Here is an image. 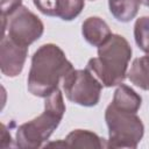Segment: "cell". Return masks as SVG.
Wrapping results in <instances>:
<instances>
[{
	"mask_svg": "<svg viewBox=\"0 0 149 149\" xmlns=\"http://www.w3.org/2000/svg\"><path fill=\"white\" fill-rule=\"evenodd\" d=\"M140 0H108V8L111 14L119 22H129L139 13Z\"/></svg>",
	"mask_w": 149,
	"mask_h": 149,
	"instance_id": "8fae6325",
	"label": "cell"
},
{
	"mask_svg": "<svg viewBox=\"0 0 149 149\" xmlns=\"http://www.w3.org/2000/svg\"><path fill=\"white\" fill-rule=\"evenodd\" d=\"M28 56V47L21 45L2 35L0 42V69L2 74L9 78L19 76L24 66Z\"/></svg>",
	"mask_w": 149,
	"mask_h": 149,
	"instance_id": "52a82bcc",
	"label": "cell"
},
{
	"mask_svg": "<svg viewBox=\"0 0 149 149\" xmlns=\"http://www.w3.org/2000/svg\"><path fill=\"white\" fill-rule=\"evenodd\" d=\"M112 104L116 108H120L122 111L137 113V111L142 105V98L130 86L122 83L118 85L116 90L114 91Z\"/></svg>",
	"mask_w": 149,
	"mask_h": 149,
	"instance_id": "9c48e42d",
	"label": "cell"
},
{
	"mask_svg": "<svg viewBox=\"0 0 149 149\" xmlns=\"http://www.w3.org/2000/svg\"><path fill=\"white\" fill-rule=\"evenodd\" d=\"M73 69L64 51L54 43L41 45L31 57L27 78L28 91L40 98H47L58 88L59 81Z\"/></svg>",
	"mask_w": 149,
	"mask_h": 149,
	"instance_id": "6da1fadb",
	"label": "cell"
},
{
	"mask_svg": "<svg viewBox=\"0 0 149 149\" xmlns=\"http://www.w3.org/2000/svg\"><path fill=\"white\" fill-rule=\"evenodd\" d=\"M63 90L71 102L93 107L100 100L102 84L88 69H72L63 79Z\"/></svg>",
	"mask_w": 149,
	"mask_h": 149,
	"instance_id": "5b68a950",
	"label": "cell"
},
{
	"mask_svg": "<svg viewBox=\"0 0 149 149\" xmlns=\"http://www.w3.org/2000/svg\"><path fill=\"white\" fill-rule=\"evenodd\" d=\"M91 1H93V0H91Z\"/></svg>",
	"mask_w": 149,
	"mask_h": 149,
	"instance_id": "ffe728a7",
	"label": "cell"
},
{
	"mask_svg": "<svg viewBox=\"0 0 149 149\" xmlns=\"http://www.w3.org/2000/svg\"><path fill=\"white\" fill-rule=\"evenodd\" d=\"M85 0H58L57 17L63 21H72L84 9Z\"/></svg>",
	"mask_w": 149,
	"mask_h": 149,
	"instance_id": "4fadbf2b",
	"label": "cell"
},
{
	"mask_svg": "<svg viewBox=\"0 0 149 149\" xmlns=\"http://www.w3.org/2000/svg\"><path fill=\"white\" fill-rule=\"evenodd\" d=\"M1 127H2V135H1V147H6V141H10L12 142V137H10V134L7 132V129H6V126L2 123L1 125Z\"/></svg>",
	"mask_w": 149,
	"mask_h": 149,
	"instance_id": "e0dca14e",
	"label": "cell"
},
{
	"mask_svg": "<svg viewBox=\"0 0 149 149\" xmlns=\"http://www.w3.org/2000/svg\"><path fill=\"white\" fill-rule=\"evenodd\" d=\"M108 128L106 148H137L144 135V126L136 113L116 108L112 102L105 111Z\"/></svg>",
	"mask_w": 149,
	"mask_h": 149,
	"instance_id": "277c9868",
	"label": "cell"
},
{
	"mask_svg": "<svg viewBox=\"0 0 149 149\" xmlns=\"http://www.w3.org/2000/svg\"><path fill=\"white\" fill-rule=\"evenodd\" d=\"M147 56H149V50H148V52H147Z\"/></svg>",
	"mask_w": 149,
	"mask_h": 149,
	"instance_id": "d6986e66",
	"label": "cell"
},
{
	"mask_svg": "<svg viewBox=\"0 0 149 149\" xmlns=\"http://www.w3.org/2000/svg\"><path fill=\"white\" fill-rule=\"evenodd\" d=\"M140 1H141V3H143L144 6L149 7V0H140Z\"/></svg>",
	"mask_w": 149,
	"mask_h": 149,
	"instance_id": "ac0fdd59",
	"label": "cell"
},
{
	"mask_svg": "<svg viewBox=\"0 0 149 149\" xmlns=\"http://www.w3.org/2000/svg\"><path fill=\"white\" fill-rule=\"evenodd\" d=\"M65 113V104L59 88L45 98L44 111L33 120L19 126L15 134L16 147L22 149H36L49 140L54 130L59 126Z\"/></svg>",
	"mask_w": 149,
	"mask_h": 149,
	"instance_id": "3957f363",
	"label": "cell"
},
{
	"mask_svg": "<svg viewBox=\"0 0 149 149\" xmlns=\"http://www.w3.org/2000/svg\"><path fill=\"white\" fill-rule=\"evenodd\" d=\"M127 77L135 86L149 91V56L135 58L127 72Z\"/></svg>",
	"mask_w": 149,
	"mask_h": 149,
	"instance_id": "7c38bea8",
	"label": "cell"
},
{
	"mask_svg": "<svg viewBox=\"0 0 149 149\" xmlns=\"http://www.w3.org/2000/svg\"><path fill=\"white\" fill-rule=\"evenodd\" d=\"M35 7L47 16L57 17L58 0H33Z\"/></svg>",
	"mask_w": 149,
	"mask_h": 149,
	"instance_id": "9a60e30c",
	"label": "cell"
},
{
	"mask_svg": "<svg viewBox=\"0 0 149 149\" xmlns=\"http://www.w3.org/2000/svg\"><path fill=\"white\" fill-rule=\"evenodd\" d=\"M66 147L74 148H95L101 149L106 148L104 139L98 136L95 133L86 129H74L68 134L64 140Z\"/></svg>",
	"mask_w": 149,
	"mask_h": 149,
	"instance_id": "30bf717a",
	"label": "cell"
},
{
	"mask_svg": "<svg viewBox=\"0 0 149 149\" xmlns=\"http://www.w3.org/2000/svg\"><path fill=\"white\" fill-rule=\"evenodd\" d=\"M134 38L137 47L143 51L149 50V16H141L134 24Z\"/></svg>",
	"mask_w": 149,
	"mask_h": 149,
	"instance_id": "5bb4252c",
	"label": "cell"
},
{
	"mask_svg": "<svg viewBox=\"0 0 149 149\" xmlns=\"http://www.w3.org/2000/svg\"><path fill=\"white\" fill-rule=\"evenodd\" d=\"M129 42L119 34L112 36L98 48V56L88 59V69L105 87L118 86L127 77L128 64L132 58Z\"/></svg>",
	"mask_w": 149,
	"mask_h": 149,
	"instance_id": "7a4b0ae2",
	"label": "cell"
},
{
	"mask_svg": "<svg viewBox=\"0 0 149 149\" xmlns=\"http://www.w3.org/2000/svg\"><path fill=\"white\" fill-rule=\"evenodd\" d=\"M0 6L1 17H7L20 6H22V0H0Z\"/></svg>",
	"mask_w": 149,
	"mask_h": 149,
	"instance_id": "2e32d148",
	"label": "cell"
},
{
	"mask_svg": "<svg viewBox=\"0 0 149 149\" xmlns=\"http://www.w3.org/2000/svg\"><path fill=\"white\" fill-rule=\"evenodd\" d=\"M81 34L88 44L97 48L102 45L112 36L108 24L99 16L87 17L81 24Z\"/></svg>",
	"mask_w": 149,
	"mask_h": 149,
	"instance_id": "ba28073f",
	"label": "cell"
},
{
	"mask_svg": "<svg viewBox=\"0 0 149 149\" xmlns=\"http://www.w3.org/2000/svg\"><path fill=\"white\" fill-rule=\"evenodd\" d=\"M1 19L2 35L7 31V36L21 45L29 47L43 35V22L26 6H20L9 16Z\"/></svg>",
	"mask_w": 149,
	"mask_h": 149,
	"instance_id": "8992f818",
	"label": "cell"
}]
</instances>
